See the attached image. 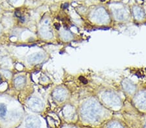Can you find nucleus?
<instances>
[{
	"label": "nucleus",
	"mask_w": 146,
	"mask_h": 128,
	"mask_svg": "<svg viewBox=\"0 0 146 128\" xmlns=\"http://www.w3.org/2000/svg\"><path fill=\"white\" fill-rule=\"evenodd\" d=\"M25 83V78L23 76H18L17 78H15V85L16 87L17 88H22L23 87Z\"/></svg>",
	"instance_id": "14"
},
{
	"label": "nucleus",
	"mask_w": 146,
	"mask_h": 128,
	"mask_svg": "<svg viewBox=\"0 0 146 128\" xmlns=\"http://www.w3.org/2000/svg\"><path fill=\"white\" fill-rule=\"evenodd\" d=\"M133 102L139 110L146 111V91H141L135 94Z\"/></svg>",
	"instance_id": "4"
},
{
	"label": "nucleus",
	"mask_w": 146,
	"mask_h": 128,
	"mask_svg": "<svg viewBox=\"0 0 146 128\" xmlns=\"http://www.w3.org/2000/svg\"><path fill=\"white\" fill-rule=\"evenodd\" d=\"M0 81H1V77H0Z\"/></svg>",
	"instance_id": "20"
},
{
	"label": "nucleus",
	"mask_w": 146,
	"mask_h": 128,
	"mask_svg": "<svg viewBox=\"0 0 146 128\" xmlns=\"http://www.w3.org/2000/svg\"><path fill=\"white\" fill-rule=\"evenodd\" d=\"M41 120L36 116H29L25 120V128H41Z\"/></svg>",
	"instance_id": "7"
},
{
	"label": "nucleus",
	"mask_w": 146,
	"mask_h": 128,
	"mask_svg": "<svg viewBox=\"0 0 146 128\" xmlns=\"http://www.w3.org/2000/svg\"><path fill=\"white\" fill-rule=\"evenodd\" d=\"M133 14L135 19L139 22L143 21L145 18V14L143 9L140 6L136 5L133 8Z\"/></svg>",
	"instance_id": "11"
},
{
	"label": "nucleus",
	"mask_w": 146,
	"mask_h": 128,
	"mask_svg": "<svg viewBox=\"0 0 146 128\" xmlns=\"http://www.w3.org/2000/svg\"><path fill=\"white\" fill-rule=\"evenodd\" d=\"M101 100L106 106L110 108H116L121 106V99L116 93L112 91H106L102 95Z\"/></svg>",
	"instance_id": "2"
},
{
	"label": "nucleus",
	"mask_w": 146,
	"mask_h": 128,
	"mask_svg": "<svg viewBox=\"0 0 146 128\" xmlns=\"http://www.w3.org/2000/svg\"><path fill=\"white\" fill-rule=\"evenodd\" d=\"M108 128H124V127L119 122H112L109 124Z\"/></svg>",
	"instance_id": "16"
},
{
	"label": "nucleus",
	"mask_w": 146,
	"mask_h": 128,
	"mask_svg": "<svg viewBox=\"0 0 146 128\" xmlns=\"http://www.w3.org/2000/svg\"><path fill=\"white\" fill-rule=\"evenodd\" d=\"M113 16L117 21H125L129 19V13L126 9L123 7H115L112 9Z\"/></svg>",
	"instance_id": "6"
},
{
	"label": "nucleus",
	"mask_w": 146,
	"mask_h": 128,
	"mask_svg": "<svg viewBox=\"0 0 146 128\" xmlns=\"http://www.w3.org/2000/svg\"><path fill=\"white\" fill-rule=\"evenodd\" d=\"M44 55L40 53H34L31 55H30L27 58V62L31 64H38L42 62L44 59Z\"/></svg>",
	"instance_id": "12"
},
{
	"label": "nucleus",
	"mask_w": 146,
	"mask_h": 128,
	"mask_svg": "<svg viewBox=\"0 0 146 128\" xmlns=\"http://www.w3.org/2000/svg\"><path fill=\"white\" fill-rule=\"evenodd\" d=\"M11 2H13V3H16V2H18L20 1V0H10Z\"/></svg>",
	"instance_id": "18"
},
{
	"label": "nucleus",
	"mask_w": 146,
	"mask_h": 128,
	"mask_svg": "<svg viewBox=\"0 0 146 128\" xmlns=\"http://www.w3.org/2000/svg\"><path fill=\"white\" fill-rule=\"evenodd\" d=\"M122 87L124 91L129 95H133L135 93L136 90V86L133 81L125 79L122 81Z\"/></svg>",
	"instance_id": "8"
},
{
	"label": "nucleus",
	"mask_w": 146,
	"mask_h": 128,
	"mask_svg": "<svg viewBox=\"0 0 146 128\" xmlns=\"http://www.w3.org/2000/svg\"><path fill=\"white\" fill-rule=\"evenodd\" d=\"M92 19L95 22L100 24L107 23L110 20L109 14L103 7H98L94 10L92 14Z\"/></svg>",
	"instance_id": "3"
},
{
	"label": "nucleus",
	"mask_w": 146,
	"mask_h": 128,
	"mask_svg": "<svg viewBox=\"0 0 146 128\" xmlns=\"http://www.w3.org/2000/svg\"><path fill=\"white\" fill-rule=\"evenodd\" d=\"M62 37L66 40H69L72 38V34L67 31H64L62 32Z\"/></svg>",
	"instance_id": "17"
},
{
	"label": "nucleus",
	"mask_w": 146,
	"mask_h": 128,
	"mask_svg": "<svg viewBox=\"0 0 146 128\" xmlns=\"http://www.w3.org/2000/svg\"><path fill=\"white\" fill-rule=\"evenodd\" d=\"M27 107L34 112H40L44 109V104L40 99L37 97H31L27 102Z\"/></svg>",
	"instance_id": "5"
},
{
	"label": "nucleus",
	"mask_w": 146,
	"mask_h": 128,
	"mask_svg": "<svg viewBox=\"0 0 146 128\" xmlns=\"http://www.w3.org/2000/svg\"><path fill=\"white\" fill-rule=\"evenodd\" d=\"M40 32L41 36L46 39H50L53 36L52 31L49 27L48 20H46L44 22V23L40 29Z\"/></svg>",
	"instance_id": "10"
},
{
	"label": "nucleus",
	"mask_w": 146,
	"mask_h": 128,
	"mask_svg": "<svg viewBox=\"0 0 146 128\" xmlns=\"http://www.w3.org/2000/svg\"><path fill=\"white\" fill-rule=\"evenodd\" d=\"M103 109L101 105L96 100H88L82 106L81 115L82 120L88 122H95L102 116Z\"/></svg>",
	"instance_id": "1"
},
{
	"label": "nucleus",
	"mask_w": 146,
	"mask_h": 128,
	"mask_svg": "<svg viewBox=\"0 0 146 128\" xmlns=\"http://www.w3.org/2000/svg\"><path fill=\"white\" fill-rule=\"evenodd\" d=\"M63 113H64V117L67 119H72L75 116L74 109L72 106H66L63 110Z\"/></svg>",
	"instance_id": "13"
},
{
	"label": "nucleus",
	"mask_w": 146,
	"mask_h": 128,
	"mask_svg": "<svg viewBox=\"0 0 146 128\" xmlns=\"http://www.w3.org/2000/svg\"><path fill=\"white\" fill-rule=\"evenodd\" d=\"M7 114V108L4 104H0V118H5Z\"/></svg>",
	"instance_id": "15"
},
{
	"label": "nucleus",
	"mask_w": 146,
	"mask_h": 128,
	"mask_svg": "<svg viewBox=\"0 0 146 128\" xmlns=\"http://www.w3.org/2000/svg\"><path fill=\"white\" fill-rule=\"evenodd\" d=\"M143 128H146V123H145V124L144 126H143Z\"/></svg>",
	"instance_id": "19"
},
{
	"label": "nucleus",
	"mask_w": 146,
	"mask_h": 128,
	"mask_svg": "<svg viewBox=\"0 0 146 128\" xmlns=\"http://www.w3.org/2000/svg\"><path fill=\"white\" fill-rule=\"evenodd\" d=\"M53 96L58 102H63L67 98L68 93L64 88L58 87L54 90Z\"/></svg>",
	"instance_id": "9"
}]
</instances>
